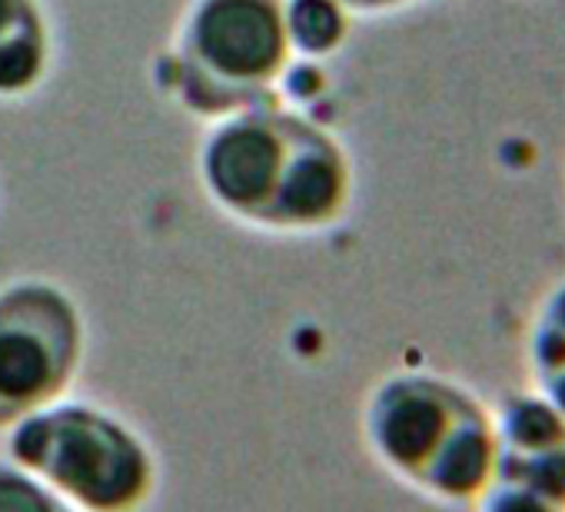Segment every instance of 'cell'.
Returning <instances> with one entry per match:
<instances>
[{
  "label": "cell",
  "mask_w": 565,
  "mask_h": 512,
  "mask_svg": "<svg viewBox=\"0 0 565 512\" xmlns=\"http://www.w3.org/2000/svg\"><path fill=\"white\" fill-rule=\"evenodd\" d=\"M363 433L386 472L443 505L472 509L495 476L492 406L439 373L386 376L370 393Z\"/></svg>",
  "instance_id": "1"
},
{
  "label": "cell",
  "mask_w": 565,
  "mask_h": 512,
  "mask_svg": "<svg viewBox=\"0 0 565 512\" xmlns=\"http://www.w3.org/2000/svg\"><path fill=\"white\" fill-rule=\"evenodd\" d=\"M213 200L253 223L317 230L350 203V160L297 117H243L220 127L203 153Z\"/></svg>",
  "instance_id": "2"
},
{
  "label": "cell",
  "mask_w": 565,
  "mask_h": 512,
  "mask_svg": "<svg viewBox=\"0 0 565 512\" xmlns=\"http://www.w3.org/2000/svg\"><path fill=\"white\" fill-rule=\"evenodd\" d=\"M8 452L77 512H137L157 482L143 439L81 403H51L14 423Z\"/></svg>",
  "instance_id": "3"
},
{
  "label": "cell",
  "mask_w": 565,
  "mask_h": 512,
  "mask_svg": "<svg viewBox=\"0 0 565 512\" xmlns=\"http://www.w3.org/2000/svg\"><path fill=\"white\" fill-rule=\"evenodd\" d=\"M290 28L279 0H200L183 38V90L196 110L259 100L282 74Z\"/></svg>",
  "instance_id": "4"
},
{
  "label": "cell",
  "mask_w": 565,
  "mask_h": 512,
  "mask_svg": "<svg viewBox=\"0 0 565 512\" xmlns=\"http://www.w3.org/2000/svg\"><path fill=\"white\" fill-rule=\"evenodd\" d=\"M84 353L74 303L44 280L0 294V426L61 399Z\"/></svg>",
  "instance_id": "5"
},
{
  "label": "cell",
  "mask_w": 565,
  "mask_h": 512,
  "mask_svg": "<svg viewBox=\"0 0 565 512\" xmlns=\"http://www.w3.org/2000/svg\"><path fill=\"white\" fill-rule=\"evenodd\" d=\"M44 67V28L31 0H0V94L28 90Z\"/></svg>",
  "instance_id": "6"
},
{
  "label": "cell",
  "mask_w": 565,
  "mask_h": 512,
  "mask_svg": "<svg viewBox=\"0 0 565 512\" xmlns=\"http://www.w3.org/2000/svg\"><path fill=\"white\" fill-rule=\"evenodd\" d=\"M525 363L532 386L565 373V277L545 290L529 320Z\"/></svg>",
  "instance_id": "7"
},
{
  "label": "cell",
  "mask_w": 565,
  "mask_h": 512,
  "mask_svg": "<svg viewBox=\"0 0 565 512\" xmlns=\"http://www.w3.org/2000/svg\"><path fill=\"white\" fill-rule=\"evenodd\" d=\"M0 512H77L18 462H0Z\"/></svg>",
  "instance_id": "8"
},
{
  "label": "cell",
  "mask_w": 565,
  "mask_h": 512,
  "mask_svg": "<svg viewBox=\"0 0 565 512\" xmlns=\"http://www.w3.org/2000/svg\"><path fill=\"white\" fill-rule=\"evenodd\" d=\"M290 38L307 51H330L343 38V14L333 0H297L287 18Z\"/></svg>",
  "instance_id": "9"
},
{
  "label": "cell",
  "mask_w": 565,
  "mask_h": 512,
  "mask_svg": "<svg viewBox=\"0 0 565 512\" xmlns=\"http://www.w3.org/2000/svg\"><path fill=\"white\" fill-rule=\"evenodd\" d=\"M472 509L476 512H565V502L542 495L535 489H525L519 482H509V479H492Z\"/></svg>",
  "instance_id": "10"
},
{
  "label": "cell",
  "mask_w": 565,
  "mask_h": 512,
  "mask_svg": "<svg viewBox=\"0 0 565 512\" xmlns=\"http://www.w3.org/2000/svg\"><path fill=\"white\" fill-rule=\"evenodd\" d=\"M353 8H366V11H390V8H403L413 4V0H347Z\"/></svg>",
  "instance_id": "11"
}]
</instances>
